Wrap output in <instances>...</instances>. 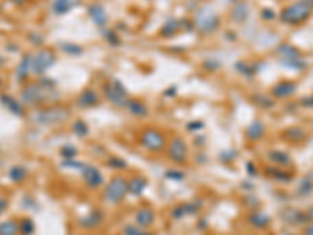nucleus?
I'll list each match as a JSON object with an SVG mask.
<instances>
[{
	"label": "nucleus",
	"instance_id": "20",
	"mask_svg": "<svg viewBox=\"0 0 313 235\" xmlns=\"http://www.w3.org/2000/svg\"><path fill=\"white\" fill-rule=\"evenodd\" d=\"M81 2H83V0H52L50 10L55 16H64L71 13L74 8L81 5Z\"/></svg>",
	"mask_w": 313,
	"mask_h": 235
},
{
	"label": "nucleus",
	"instance_id": "22",
	"mask_svg": "<svg viewBox=\"0 0 313 235\" xmlns=\"http://www.w3.org/2000/svg\"><path fill=\"white\" fill-rule=\"evenodd\" d=\"M102 221H104V213L100 212L99 209H94V210L88 212L86 215L80 216L78 224L83 229H96V228H99L100 224H102Z\"/></svg>",
	"mask_w": 313,
	"mask_h": 235
},
{
	"label": "nucleus",
	"instance_id": "5",
	"mask_svg": "<svg viewBox=\"0 0 313 235\" xmlns=\"http://www.w3.org/2000/svg\"><path fill=\"white\" fill-rule=\"evenodd\" d=\"M138 143L147 152L160 154L168 146V137L163 130L156 127H146L138 135Z\"/></svg>",
	"mask_w": 313,
	"mask_h": 235
},
{
	"label": "nucleus",
	"instance_id": "49",
	"mask_svg": "<svg viewBox=\"0 0 313 235\" xmlns=\"http://www.w3.org/2000/svg\"><path fill=\"white\" fill-rule=\"evenodd\" d=\"M304 235H313V223H309L304 226V231H302Z\"/></svg>",
	"mask_w": 313,
	"mask_h": 235
},
{
	"label": "nucleus",
	"instance_id": "10",
	"mask_svg": "<svg viewBox=\"0 0 313 235\" xmlns=\"http://www.w3.org/2000/svg\"><path fill=\"white\" fill-rule=\"evenodd\" d=\"M55 63H57V55L52 49H39L36 53H33L32 58V76H44Z\"/></svg>",
	"mask_w": 313,
	"mask_h": 235
},
{
	"label": "nucleus",
	"instance_id": "34",
	"mask_svg": "<svg viewBox=\"0 0 313 235\" xmlns=\"http://www.w3.org/2000/svg\"><path fill=\"white\" fill-rule=\"evenodd\" d=\"M306 137H307L306 130L301 127H290V129H285L283 132V138L293 143H299L302 140H306Z\"/></svg>",
	"mask_w": 313,
	"mask_h": 235
},
{
	"label": "nucleus",
	"instance_id": "8",
	"mask_svg": "<svg viewBox=\"0 0 313 235\" xmlns=\"http://www.w3.org/2000/svg\"><path fill=\"white\" fill-rule=\"evenodd\" d=\"M279 55V60L283 66H287L290 69H296V71H304L307 69V61L302 58V53L299 49H296L294 46L288 42H282L275 49Z\"/></svg>",
	"mask_w": 313,
	"mask_h": 235
},
{
	"label": "nucleus",
	"instance_id": "14",
	"mask_svg": "<svg viewBox=\"0 0 313 235\" xmlns=\"http://www.w3.org/2000/svg\"><path fill=\"white\" fill-rule=\"evenodd\" d=\"M155 220H156V213H155V210L152 209V207H149V205L140 207V209H138L135 212V215H133L135 224L141 226V228H144V229H151L152 226L155 224Z\"/></svg>",
	"mask_w": 313,
	"mask_h": 235
},
{
	"label": "nucleus",
	"instance_id": "41",
	"mask_svg": "<svg viewBox=\"0 0 313 235\" xmlns=\"http://www.w3.org/2000/svg\"><path fill=\"white\" fill-rule=\"evenodd\" d=\"M77 148L76 146H72V144H66V146H63L60 149V156L64 158V160H72V158H76L77 156Z\"/></svg>",
	"mask_w": 313,
	"mask_h": 235
},
{
	"label": "nucleus",
	"instance_id": "54",
	"mask_svg": "<svg viewBox=\"0 0 313 235\" xmlns=\"http://www.w3.org/2000/svg\"><path fill=\"white\" fill-rule=\"evenodd\" d=\"M11 2L14 3V5H24L27 0H11Z\"/></svg>",
	"mask_w": 313,
	"mask_h": 235
},
{
	"label": "nucleus",
	"instance_id": "12",
	"mask_svg": "<svg viewBox=\"0 0 313 235\" xmlns=\"http://www.w3.org/2000/svg\"><path fill=\"white\" fill-rule=\"evenodd\" d=\"M86 13L89 16V19L93 21V24L97 25L99 29H104V27H107L110 17H108V13H107L105 6L102 3H99V2L89 3L88 8H86Z\"/></svg>",
	"mask_w": 313,
	"mask_h": 235
},
{
	"label": "nucleus",
	"instance_id": "53",
	"mask_svg": "<svg viewBox=\"0 0 313 235\" xmlns=\"http://www.w3.org/2000/svg\"><path fill=\"white\" fill-rule=\"evenodd\" d=\"M306 213H307V216L310 218V221L313 223V205H310V207H309V209L306 210Z\"/></svg>",
	"mask_w": 313,
	"mask_h": 235
},
{
	"label": "nucleus",
	"instance_id": "24",
	"mask_svg": "<svg viewBox=\"0 0 313 235\" xmlns=\"http://www.w3.org/2000/svg\"><path fill=\"white\" fill-rule=\"evenodd\" d=\"M266 157H268V160L271 161V163L274 166H280V168H287L293 163L291 160V156L288 152L285 151H280V149H273L270 151L268 154H266Z\"/></svg>",
	"mask_w": 313,
	"mask_h": 235
},
{
	"label": "nucleus",
	"instance_id": "55",
	"mask_svg": "<svg viewBox=\"0 0 313 235\" xmlns=\"http://www.w3.org/2000/svg\"><path fill=\"white\" fill-rule=\"evenodd\" d=\"M302 2H307L309 5H312V6H313V0H302Z\"/></svg>",
	"mask_w": 313,
	"mask_h": 235
},
{
	"label": "nucleus",
	"instance_id": "43",
	"mask_svg": "<svg viewBox=\"0 0 313 235\" xmlns=\"http://www.w3.org/2000/svg\"><path fill=\"white\" fill-rule=\"evenodd\" d=\"M107 163L108 166L112 168V169H125L127 168V163L122 160V158H119L116 156H112L108 160H107Z\"/></svg>",
	"mask_w": 313,
	"mask_h": 235
},
{
	"label": "nucleus",
	"instance_id": "2",
	"mask_svg": "<svg viewBox=\"0 0 313 235\" xmlns=\"http://www.w3.org/2000/svg\"><path fill=\"white\" fill-rule=\"evenodd\" d=\"M69 116H71L69 108L63 105H49L36 108L30 116V121L36 125L50 127V125H60L61 122L68 121Z\"/></svg>",
	"mask_w": 313,
	"mask_h": 235
},
{
	"label": "nucleus",
	"instance_id": "6",
	"mask_svg": "<svg viewBox=\"0 0 313 235\" xmlns=\"http://www.w3.org/2000/svg\"><path fill=\"white\" fill-rule=\"evenodd\" d=\"M128 195V179L124 176H115L104 185L102 201L110 205L121 204Z\"/></svg>",
	"mask_w": 313,
	"mask_h": 235
},
{
	"label": "nucleus",
	"instance_id": "21",
	"mask_svg": "<svg viewBox=\"0 0 313 235\" xmlns=\"http://www.w3.org/2000/svg\"><path fill=\"white\" fill-rule=\"evenodd\" d=\"M246 221H247V224H249L252 229L263 231V229H266L271 224V216L268 213L260 212V210H254L252 213L247 215Z\"/></svg>",
	"mask_w": 313,
	"mask_h": 235
},
{
	"label": "nucleus",
	"instance_id": "46",
	"mask_svg": "<svg viewBox=\"0 0 313 235\" xmlns=\"http://www.w3.org/2000/svg\"><path fill=\"white\" fill-rule=\"evenodd\" d=\"M187 129H188V132H199V130H202L204 129V122L202 121H193V122H190L188 125H187Z\"/></svg>",
	"mask_w": 313,
	"mask_h": 235
},
{
	"label": "nucleus",
	"instance_id": "56",
	"mask_svg": "<svg viewBox=\"0 0 313 235\" xmlns=\"http://www.w3.org/2000/svg\"><path fill=\"white\" fill-rule=\"evenodd\" d=\"M3 85V80H2V77H0V86H2Z\"/></svg>",
	"mask_w": 313,
	"mask_h": 235
},
{
	"label": "nucleus",
	"instance_id": "17",
	"mask_svg": "<svg viewBox=\"0 0 313 235\" xmlns=\"http://www.w3.org/2000/svg\"><path fill=\"white\" fill-rule=\"evenodd\" d=\"M251 16V6L244 0H238L230 8V19H232L235 24H244L247 22Z\"/></svg>",
	"mask_w": 313,
	"mask_h": 235
},
{
	"label": "nucleus",
	"instance_id": "35",
	"mask_svg": "<svg viewBox=\"0 0 313 235\" xmlns=\"http://www.w3.org/2000/svg\"><path fill=\"white\" fill-rule=\"evenodd\" d=\"M100 32H102L104 39L110 44V46H113V47L121 46V38H119V35H117L116 30L108 29V27H104V29H100Z\"/></svg>",
	"mask_w": 313,
	"mask_h": 235
},
{
	"label": "nucleus",
	"instance_id": "51",
	"mask_svg": "<svg viewBox=\"0 0 313 235\" xmlns=\"http://www.w3.org/2000/svg\"><path fill=\"white\" fill-rule=\"evenodd\" d=\"M247 173H249L251 176H257V169H254V165L251 163V161L247 163Z\"/></svg>",
	"mask_w": 313,
	"mask_h": 235
},
{
	"label": "nucleus",
	"instance_id": "39",
	"mask_svg": "<svg viewBox=\"0 0 313 235\" xmlns=\"http://www.w3.org/2000/svg\"><path fill=\"white\" fill-rule=\"evenodd\" d=\"M19 232L21 235H33L35 234V221L29 216H24L19 220Z\"/></svg>",
	"mask_w": 313,
	"mask_h": 235
},
{
	"label": "nucleus",
	"instance_id": "23",
	"mask_svg": "<svg viewBox=\"0 0 313 235\" xmlns=\"http://www.w3.org/2000/svg\"><path fill=\"white\" fill-rule=\"evenodd\" d=\"M265 135H266V125L260 119L252 121L244 130V137L249 141H260Z\"/></svg>",
	"mask_w": 313,
	"mask_h": 235
},
{
	"label": "nucleus",
	"instance_id": "48",
	"mask_svg": "<svg viewBox=\"0 0 313 235\" xmlns=\"http://www.w3.org/2000/svg\"><path fill=\"white\" fill-rule=\"evenodd\" d=\"M29 38L33 41V44H36V46H41V44L44 42V38H42V35H39V33H32Z\"/></svg>",
	"mask_w": 313,
	"mask_h": 235
},
{
	"label": "nucleus",
	"instance_id": "3",
	"mask_svg": "<svg viewBox=\"0 0 313 235\" xmlns=\"http://www.w3.org/2000/svg\"><path fill=\"white\" fill-rule=\"evenodd\" d=\"M312 14H313V6L309 5L307 2L299 0V2L290 3L285 8H282V11L279 13V21L285 25L298 27L304 22H307Z\"/></svg>",
	"mask_w": 313,
	"mask_h": 235
},
{
	"label": "nucleus",
	"instance_id": "33",
	"mask_svg": "<svg viewBox=\"0 0 313 235\" xmlns=\"http://www.w3.org/2000/svg\"><path fill=\"white\" fill-rule=\"evenodd\" d=\"M27 176H29V169L22 165H14V166L10 168V171H8V177H10L14 184L24 182V180L27 179Z\"/></svg>",
	"mask_w": 313,
	"mask_h": 235
},
{
	"label": "nucleus",
	"instance_id": "42",
	"mask_svg": "<svg viewBox=\"0 0 313 235\" xmlns=\"http://www.w3.org/2000/svg\"><path fill=\"white\" fill-rule=\"evenodd\" d=\"M164 177L172 180V182H182V180L185 179V173H182V171L177 169V168H172V169H168L166 173H164Z\"/></svg>",
	"mask_w": 313,
	"mask_h": 235
},
{
	"label": "nucleus",
	"instance_id": "37",
	"mask_svg": "<svg viewBox=\"0 0 313 235\" xmlns=\"http://www.w3.org/2000/svg\"><path fill=\"white\" fill-rule=\"evenodd\" d=\"M72 133L77 135L78 138H85L89 135V127L83 119H76L72 124Z\"/></svg>",
	"mask_w": 313,
	"mask_h": 235
},
{
	"label": "nucleus",
	"instance_id": "30",
	"mask_svg": "<svg viewBox=\"0 0 313 235\" xmlns=\"http://www.w3.org/2000/svg\"><path fill=\"white\" fill-rule=\"evenodd\" d=\"M60 50L69 57H80L81 53L85 52V49L81 46H78L77 42H71V41H61L60 42Z\"/></svg>",
	"mask_w": 313,
	"mask_h": 235
},
{
	"label": "nucleus",
	"instance_id": "26",
	"mask_svg": "<svg viewBox=\"0 0 313 235\" xmlns=\"http://www.w3.org/2000/svg\"><path fill=\"white\" fill-rule=\"evenodd\" d=\"M200 209V205L195 204V202H185V204H179L172 209V218L174 220H182L188 215H197Z\"/></svg>",
	"mask_w": 313,
	"mask_h": 235
},
{
	"label": "nucleus",
	"instance_id": "19",
	"mask_svg": "<svg viewBox=\"0 0 313 235\" xmlns=\"http://www.w3.org/2000/svg\"><path fill=\"white\" fill-rule=\"evenodd\" d=\"M280 216L283 218V221L288 223L290 226H306V224L312 223L306 212H301L298 209H291V207L280 212Z\"/></svg>",
	"mask_w": 313,
	"mask_h": 235
},
{
	"label": "nucleus",
	"instance_id": "25",
	"mask_svg": "<svg viewBox=\"0 0 313 235\" xmlns=\"http://www.w3.org/2000/svg\"><path fill=\"white\" fill-rule=\"evenodd\" d=\"M180 30H182L180 19H177V17H169V19L161 25L158 33H160L161 38L169 39V38H172V36H176Z\"/></svg>",
	"mask_w": 313,
	"mask_h": 235
},
{
	"label": "nucleus",
	"instance_id": "32",
	"mask_svg": "<svg viewBox=\"0 0 313 235\" xmlns=\"http://www.w3.org/2000/svg\"><path fill=\"white\" fill-rule=\"evenodd\" d=\"M259 65H257V63H246V61H238L236 65H235V69H236V72H240L241 76H244V77H247V78H251V77H254L257 72H259L260 69L257 68Z\"/></svg>",
	"mask_w": 313,
	"mask_h": 235
},
{
	"label": "nucleus",
	"instance_id": "50",
	"mask_svg": "<svg viewBox=\"0 0 313 235\" xmlns=\"http://www.w3.org/2000/svg\"><path fill=\"white\" fill-rule=\"evenodd\" d=\"M301 102L304 104V107H313V97L312 96L310 97H304Z\"/></svg>",
	"mask_w": 313,
	"mask_h": 235
},
{
	"label": "nucleus",
	"instance_id": "36",
	"mask_svg": "<svg viewBox=\"0 0 313 235\" xmlns=\"http://www.w3.org/2000/svg\"><path fill=\"white\" fill-rule=\"evenodd\" d=\"M122 235H155L152 231L144 229L138 224H125L122 228Z\"/></svg>",
	"mask_w": 313,
	"mask_h": 235
},
{
	"label": "nucleus",
	"instance_id": "28",
	"mask_svg": "<svg viewBox=\"0 0 313 235\" xmlns=\"http://www.w3.org/2000/svg\"><path fill=\"white\" fill-rule=\"evenodd\" d=\"M266 176H270L271 179H274L275 182H283V184H288L293 180V173L287 171L285 168L280 166H268L266 168Z\"/></svg>",
	"mask_w": 313,
	"mask_h": 235
},
{
	"label": "nucleus",
	"instance_id": "11",
	"mask_svg": "<svg viewBox=\"0 0 313 235\" xmlns=\"http://www.w3.org/2000/svg\"><path fill=\"white\" fill-rule=\"evenodd\" d=\"M80 176H81V180H83V184L89 190H99L100 187L105 185V179H104L102 171L94 165L86 163L83 166V169L80 171Z\"/></svg>",
	"mask_w": 313,
	"mask_h": 235
},
{
	"label": "nucleus",
	"instance_id": "57",
	"mask_svg": "<svg viewBox=\"0 0 313 235\" xmlns=\"http://www.w3.org/2000/svg\"><path fill=\"white\" fill-rule=\"evenodd\" d=\"M312 97H313V94H312Z\"/></svg>",
	"mask_w": 313,
	"mask_h": 235
},
{
	"label": "nucleus",
	"instance_id": "40",
	"mask_svg": "<svg viewBox=\"0 0 313 235\" xmlns=\"http://www.w3.org/2000/svg\"><path fill=\"white\" fill-rule=\"evenodd\" d=\"M310 193H313V179L310 176H306L301 180V184L298 187V195L299 196H309Z\"/></svg>",
	"mask_w": 313,
	"mask_h": 235
},
{
	"label": "nucleus",
	"instance_id": "7",
	"mask_svg": "<svg viewBox=\"0 0 313 235\" xmlns=\"http://www.w3.org/2000/svg\"><path fill=\"white\" fill-rule=\"evenodd\" d=\"M102 93L107 101L117 108H125L128 101H130L127 88L124 86L121 80H117V78H110L108 82H105L102 85Z\"/></svg>",
	"mask_w": 313,
	"mask_h": 235
},
{
	"label": "nucleus",
	"instance_id": "1",
	"mask_svg": "<svg viewBox=\"0 0 313 235\" xmlns=\"http://www.w3.org/2000/svg\"><path fill=\"white\" fill-rule=\"evenodd\" d=\"M58 99L57 82L49 77H39L35 82H27L21 88V101L30 107H42L47 102H53Z\"/></svg>",
	"mask_w": 313,
	"mask_h": 235
},
{
	"label": "nucleus",
	"instance_id": "13",
	"mask_svg": "<svg viewBox=\"0 0 313 235\" xmlns=\"http://www.w3.org/2000/svg\"><path fill=\"white\" fill-rule=\"evenodd\" d=\"M298 91V83L293 80H280L271 88V96L274 99H290Z\"/></svg>",
	"mask_w": 313,
	"mask_h": 235
},
{
	"label": "nucleus",
	"instance_id": "15",
	"mask_svg": "<svg viewBox=\"0 0 313 235\" xmlns=\"http://www.w3.org/2000/svg\"><path fill=\"white\" fill-rule=\"evenodd\" d=\"M100 104V94L96 91L94 88H85L83 91L76 99V105L78 108H93Z\"/></svg>",
	"mask_w": 313,
	"mask_h": 235
},
{
	"label": "nucleus",
	"instance_id": "9",
	"mask_svg": "<svg viewBox=\"0 0 313 235\" xmlns=\"http://www.w3.org/2000/svg\"><path fill=\"white\" fill-rule=\"evenodd\" d=\"M166 154L174 165H185L190 157V149L185 138H182L180 135H174L171 140H168Z\"/></svg>",
	"mask_w": 313,
	"mask_h": 235
},
{
	"label": "nucleus",
	"instance_id": "4",
	"mask_svg": "<svg viewBox=\"0 0 313 235\" xmlns=\"http://www.w3.org/2000/svg\"><path fill=\"white\" fill-rule=\"evenodd\" d=\"M191 19L195 24V30L200 35H211L221 27V16L208 5L200 6Z\"/></svg>",
	"mask_w": 313,
	"mask_h": 235
},
{
	"label": "nucleus",
	"instance_id": "27",
	"mask_svg": "<svg viewBox=\"0 0 313 235\" xmlns=\"http://www.w3.org/2000/svg\"><path fill=\"white\" fill-rule=\"evenodd\" d=\"M149 182L144 176L136 174L132 179H128V195L132 196H141L144 193V190L147 188Z\"/></svg>",
	"mask_w": 313,
	"mask_h": 235
},
{
	"label": "nucleus",
	"instance_id": "31",
	"mask_svg": "<svg viewBox=\"0 0 313 235\" xmlns=\"http://www.w3.org/2000/svg\"><path fill=\"white\" fill-rule=\"evenodd\" d=\"M0 235H21L19 232V221L10 218L0 223Z\"/></svg>",
	"mask_w": 313,
	"mask_h": 235
},
{
	"label": "nucleus",
	"instance_id": "18",
	"mask_svg": "<svg viewBox=\"0 0 313 235\" xmlns=\"http://www.w3.org/2000/svg\"><path fill=\"white\" fill-rule=\"evenodd\" d=\"M0 104H2L11 115L17 116V118L25 116V105L19 101V99H16L11 94H5V93L0 94Z\"/></svg>",
	"mask_w": 313,
	"mask_h": 235
},
{
	"label": "nucleus",
	"instance_id": "52",
	"mask_svg": "<svg viewBox=\"0 0 313 235\" xmlns=\"http://www.w3.org/2000/svg\"><path fill=\"white\" fill-rule=\"evenodd\" d=\"M176 91H177L176 88H171V89L168 88L166 91H164V96H166V97H169V96H171V97H172V96H176Z\"/></svg>",
	"mask_w": 313,
	"mask_h": 235
},
{
	"label": "nucleus",
	"instance_id": "44",
	"mask_svg": "<svg viewBox=\"0 0 313 235\" xmlns=\"http://www.w3.org/2000/svg\"><path fill=\"white\" fill-rule=\"evenodd\" d=\"M260 17L263 21H266V22H271V21H274L275 17V13H274V10H271V8H263V10L260 11Z\"/></svg>",
	"mask_w": 313,
	"mask_h": 235
},
{
	"label": "nucleus",
	"instance_id": "29",
	"mask_svg": "<svg viewBox=\"0 0 313 235\" xmlns=\"http://www.w3.org/2000/svg\"><path fill=\"white\" fill-rule=\"evenodd\" d=\"M125 110L135 118H144V116H147V113H149V108H147L146 102L140 101V99H132V97H130V101H128Z\"/></svg>",
	"mask_w": 313,
	"mask_h": 235
},
{
	"label": "nucleus",
	"instance_id": "16",
	"mask_svg": "<svg viewBox=\"0 0 313 235\" xmlns=\"http://www.w3.org/2000/svg\"><path fill=\"white\" fill-rule=\"evenodd\" d=\"M32 58H33V53H25L22 60L19 61V65H17L14 71V78L17 83L29 82V77L32 76Z\"/></svg>",
	"mask_w": 313,
	"mask_h": 235
},
{
	"label": "nucleus",
	"instance_id": "45",
	"mask_svg": "<svg viewBox=\"0 0 313 235\" xmlns=\"http://www.w3.org/2000/svg\"><path fill=\"white\" fill-rule=\"evenodd\" d=\"M204 69L205 71H216V69H221V63L219 61H215V60H207L204 63Z\"/></svg>",
	"mask_w": 313,
	"mask_h": 235
},
{
	"label": "nucleus",
	"instance_id": "38",
	"mask_svg": "<svg viewBox=\"0 0 313 235\" xmlns=\"http://www.w3.org/2000/svg\"><path fill=\"white\" fill-rule=\"evenodd\" d=\"M252 101L262 107V108H273L274 107V97L271 94H265V93H260L252 97Z\"/></svg>",
	"mask_w": 313,
	"mask_h": 235
},
{
	"label": "nucleus",
	"instance_id": "47",
	"mask_svg": "<svg viewBox=\"0 0 313 235\" xmlns=\"http://www.w3.org/2000/svg\"><path fill=\"white\" fill-rule=\"evenodd\" d=\"M8 204H10V201H8V197L0 195V215H3V212L8 209Z\"/></svg>",
	"mask_w": 313,
	"mask_h": 235
}]
</instances>
